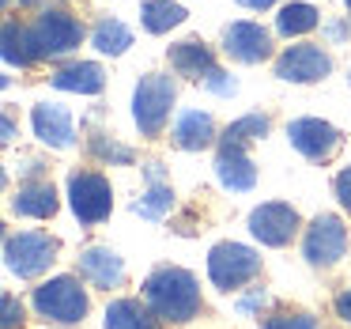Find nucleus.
Masks as SVG:
<instances>
[{
	"mask_svg": "<svg viewBox=\"0 0 351 329\" xmlns=\"http://www.w3.org/2000/svg\"><path fill=\"white\" fill-rule=\"evenodd\" d=\"M144 299L147 306L155 310V318L162 321H189L197 318L200 310V288L197 276L185 273V269H155L152 276L144 280Z\"/></svg>",
	"mask_w": 351,
	"mask_h": 329,
	"instance_id": "nucleus-1",
	"label": "nucleus"
},
{
	"mask_svg": "<svg viewBox=\"0 0 351 329\" xmlns=\"http://www.w3.org/2000/svg\"><path fill=\"white\" fill-rule=\"evenodd\" d=\"M178 91H174V80L170 76H144L132 91V117H136V129L144 137H159L162 125L170 117V106H174Z\"/></svg>",
	"mask_w": 351,
	"mask_h": 329,
	"instance_id": "nucleus-2",
	"label": "nucleus"
},
{
	"mask_svg": "<svg viewBox=\"0 0 351 329\" xmlns=\"http://www.w3.org/2000/svg\"><path fill=\"white\" fill-rule=\"evenodd\" d=\"M4 261L16 276L34 280L57 261V238L46 231H19L4 238Z\"/></svg>",
	"mask_w": 351,
	"mask_h": 329,
	"instance_id": "nucleus-3",
	"label": "nucleus"
},
{
	"mask_svg": "<svg viewBox=\"0 0 351 329\" xmlns=\"http://www.w3.org/2000/svg\"><path fill=\"white\" fill-rule=\"evenodd\" d=\"M34 310L49 321H61V326H72L87 314V295L80 288V280L72 276H53L42 288H34Z\"/></svg>",
	"mask_w": 351,
	"mask_h": 329,
	"instance_id": "nucleus-4",
	"label": "nucleus"
},
{
	"mask_svg": "<svg viewBox=\"0 0 351 329\" xmlns=\"http://www.w3.org/2000/svg\"><path fill=\"white\" fill-rule=\"evenodd\" d=\"M257 273H261V258L242 242H219L208 253V276H212V284L223 291L242 288V284H250Z\"/></svg>",
	"mask_w": 351,
	"mask_h": 329,
	"instance_id": "nucleus-5",
	"label": "nucleus"
},
{
	"mask_svg": "<svg viewBox=\"0 0 351 329\" xmlns=\"http://www.w3.org/2000/svg\"><path fill=\"white\" fill-rule=\"evenodd\" d=\"M69 205H72V212H76V220L99 223V220H106L110 208H114V190H110V182L102 174H95V170H76V174L69 178Z\"/></svg>",
	"mask_w": 351,
	"mask_h": 329,
	"instance_id": "nucleus-6",
	"label": "nucleus"
},
{
	"mask_svg": "<svg viewBox=\"0 0 351 329\" xmlns=\"http://www.w3.org/2000/svg\"><path fill=\"white\" fill-rule=\"evenodd\" d=\"M31 34H34V46H38L42 57H61V54H72L84 42V23L72 19L69 12H42L34 19Z\"/></svg>",
	"mask_w": 351,
	"mask_h": 329,
	"instance_id": "nucleus-7",
	"label": "nucleus"
},
{
	"mask_svg": "<svg viewBox=\"0 0 351 329\" xmlns=\"http://www.w3.org/2000/svg\"><path fill=\"white\" fill-rule=\"evenodd\" d=\"M348 250V227L340 223V216L325 212L310 223L306 231V242H302V253L310 265H336Z\"/></svg>",
	"mask_w": 351,
	"mask_h": 329,
	"instance_id": "nucleus-8",
	"label": "nucleus"
},
{
	"mask_svg": "<svg viewBox=\"0 0 351 329\" xmlns=\"http://www.w3.org/2000/svg\"><path fill=\"white\" fill-rule=\"evenodd\" d=\"M332 72V61L321 46H287L276 57V76L287 84H317Z\"/></svg>",
	"mask_w": 351,
	"mask_h": 329,
	"instance_id": "nucleus-9",
	"label": "nucleus"
},
{
	"mask_svg": "<svg viewBox=\"0 0 351 329\" xmlns=\"http://www.w3.org/2000/svg\"><path fill=\"white\" fill-rule=\"evenodd\" d=\"M250 231L265 246H287L298 231V212L283 201H268V205L250 212Z\"/></svg>",
	"mask_w": 351,
	"mask_h": 329,
	"instance_id": "nucleus-10",
	"label": "nucleus"
},
{
	"mask_svg": "<svg viewBox=\"0 0 351 329\" xmlns=\"http://www.w3.org/2000/svg\"><path fill=\"white\" fill-rule=\"evenodd\" d=\"M287 140H291L295 152H302L306 159H313V163L328 159V155L340 148V133L328 122H321V117H295V122L287 125Z\"/></svg>",
	"mask_w": 351,
	"mask_h": 329,
	"instance_id": "nucleus-11",
	"label": "nucleus"
},
{
	"mask_svg": "<svg viewBox=\"0 0 351 329\" xmlns=\"http://www.w3.org/2000/svg\"><path fill=\"white\" fill-rule=\"evenodd\" d=\"M223 49H227V57H234V61H242V65H257L272 54V34L261 23L238 19V23H230L227 31H223Z\"/></svg>",
	"mask_w": 351,
	"mask_h": 329,
	"instance_id": "nucleus-12",
	"label": "nucleus"
},
{
	"mask_svg": "<svg viewBox=\"0 0 351 329\" xmlns=\"http://www.w3.org/2000/svg\"><path fill=\"white\" fill-rule=\"evenodd\" d=\"M215 178H219L227 190L245 193V190H253V182H257V167H253V159L245 155V148L223 144L219 155H215Z\"/></svg>",
	"mask_w": 351,
	"mask_h": 329,
	"instance_id": "nucleus-13",
	"label": "nucleus"
},
{
	"mask_svg": "<svg viewBox=\"0 0 351 329\" xmlns=\"http://www.w3.org/2000/svg\"><path fill=\"white\" fill-rule=\"evenodd\" d=\"M34 137L46 140L49 148H72V114L64 106H53V102H38L31 114Z\"/></svg>",
	"mask_w": 351,
	"mask_h": 329,
	"instance_id": "nucleus-14",
	"label": "nucleus"
},
{
	"mask_svg": "<svg viewBox=\"0 0 351 329\" xmlns=\"http://www.w3.org/2000/svg\"><path fill=\"white\" fill-rule=\"evenodd\" d=\"M80 273L99 288H121L125 284V265L110 246H91L80 253Z\"/></svg>",
	"mask_w": 351,
	"mask_h": 329,
	"instance_id": "nucleus-15",
	"label": "nucleus"
},
{
	"mask_svg": "<svg viewBox=\"0 0 351 329\" xmlns=\"http://www.w3.org/2000/svg\"><path fill=\"white\" fill-rule=\"evenodd\" d=\"M170 65H174L178 76H189V80H208L215 72L212 49L200 46V42H178V46H170Z\"/></svg>",
	"mask_w": 351,
	"mask_h": 329,
	"instance_id": "nucleus-16",
	"label": "nucleus"
},
{
	"mask_svg": "<svg viewBox=\"0 0 351 329\" xmlns=\"http://www.w3.org/2000/svg\"><path fill=\"white\" fill-rule=\"evenodd\" d=\"M215 140V122L212 114H204V110H185L182 117H178L174 125V144L185 148V152H200V148H208Z\"/></svg>",
	"mask_w": 351,
	"mask_h": 329,
	"instance_id": "nucleus-17",
	"label": "nucleus"
},
{
	"mask_svg": "<svg viewBox=\"0 0 351 329\" xmlns=\"http://www.w3.org/2000/svg\"><path fill=\"white\" fill-rule=\"evenodd\" d=\"M102 84H106V76H102V69L95 61H76L53 76L57 91H76V95H99Z\"/></svg>",
	"mask_w": 351,
	"mask_h": 329,
	"instance_id": "nucleus-18",
	"label": "nucleus"
},
{
	"mask_svg": "<svg viewBox=\"0 0 351 329\" xmlns=\"http://www.w3.org/2000/svg\"><path fill=\"white\" fill-rule=\"evenodd\" d=\"M12 208H16L19 216H34V220H49V216L57 212V193L49 182H27L19 185L16 201H12Z\"/></svg>",
	"mask_w": 351,
	"mask_h": 329,
	"instance_id": "nucleus-19",
	"label": "nucleus"
},
{
	"mask_svg": "<svg viewBox=\"0 0 351 329\" xmlns=\"http://www.w3.org/2000/svg\"><path fill=\"white\" fill-rule=\"evenodd\" d=\"M4 61L8 65H19V69H31L34 61H38V46H34V34H31V27H23V23H16V19H8L4 23Z\"/></svg>",
	"mask_w": 351,
	"mask_h": 329,
	"instance_id": "nucleus-20",
	"label": "nucleus"
},
{
	"mask_svg": "<svg viewBox=\"0 0 351 329\" xmlns=\"http://www.w3.org/2000/svg\"><path fill=\"white\" fill-rule=\"evenodd\" d=\"M106 329H159V321L136 299H117L106 306Z\"/></svg>",
	"mask_w": 351,
	"mask_h": 329,
	"instance_id": "nucleus-21",
	"label": "nucleus"
},
{
	"mask_svg": "<svg viewBox=\"0 0 351 329\" xmlns=\"http://www.w3.org/2000/svg\"><path fill=\"white\" fill-rule=\"evenodd\" d=\"M91 46L106 57H121L132 46V31L121 19H99V27L91 31Z\"/></svg>",
	"mask_w": 351,
	"mask_h": 329,
	"instance_id": "nucleus-22",
	"label": "nucleus"
},
{
	"mask_svg": "<svg viewBox=\"0 0 351 329\" xmlns=\"http://www.w3.org/2000/svg\"><path fill=\"white\" fill-rule=\"evenodd\" d=\"M140 19H144V31L167 34L170 27L185 23V8H182V4H174V0H144Z\"/></svg>",
	"mask_w": 351,
	"mask_h": 329,
	"instance_id": "nucleus-23",
	"label": "nucleus"
},
{
	"mask_svg": "<svg viewBox=\"0 0 351 329\" xmlns=\"http://www.w3.org/2000/svg\"><path fill=\"white\" fill-rule=\"evenodd\" d=\"M317 27V8L313 4H283L280 16H276V31L283 38H298V34H310Z\"/></svg>",
	"mask_w": 351,
	"mask_h": 329,
	"instance_id": "nucleus-24",
	"label": "nucleus"
},
{
	"mask_svg": "<svg viewBox=\"0 0 351 329\" xmlns=\"http://www.w3.org/2000/svg\"><path fill=\"white\" fill-rule=\"evenodd\" d=\"M170 205H174V193H170L167 182H147V193L132 205V212L144 216V220H162V216L170 212Z\"/></svg>",
	"mask_w": 351,
	"mask_h": 329,
	"instance_id": "nucleus-25",
	"label": "nucleus"
},
{
	"mask_svg": "<svg viewBox=\"0 0 351 329\" xmlns=\"http://www.w3.org/2000/svg\"><path fill=\"white\" fill-rule=\"evenodd\" d=\"M265 133H268V117H265V114H245V117H238V122L227 125V133H223V144L245 148L250 140H261Z\"/></svg>",
	"mask_w": 351,
	"mask_h": 329,
	"instance_id": "nucleus-26",
	"label": "nucleus"
},
{
	"mask_svg": "<svg viewBox=\"0 0 351 329\" xmlns=\"http://www.w3.org/2000/svg\"><path fill=\"white\" fill-rule=\"evenodd\" d=\"M91 152L102 155V159H110V163H132V148L114 144V140H106V137H95L91 140Z\"/></svg>",
	"mask_w": 351,
	"mask_h": 329,
	"instance_id": "nucleus-27",
	"label": "nucleus"
},
{
	"mask_svg": "<svg viewBox=\"0 0 351 329\" xmlns=\"http://www.w3.org/2000/svg\"><path fill=\"white\" fill-rule=\"evenodd\" d=\"M265 329H317V321L310 314H276L265 318Z\"/></svg>",
	"mask_w": 351,
	"mask_h": 329,
	"instance_id": "nucleus-28",
	"label": "nucleus"
},
{
	"mask_svg": "<svg viewBox=\"0 0 351 329\" xmlns=\"http://www.w3.org/2000/svg\"><path fill=\"white\" fill-rule=\"evenodd\" d=\"M204 87H208V91H215V95H234V91H238V84L227 76V72H219V69H215L212 76L204 80Z\"/></svg>",
	"mask_w": 351,
	"mask_h": 329,
	"instance_id": "nucleus-29",
	"label": "nucleus"
},
{
	"mask_svg": "<svg viewBox=\"0 0 351 329\" xmlns=\"http://www.w3.org/2000/svg\"><path fill=\"white\" fill-rule=\"evenodd\" d=\"M0 306H4V318H0V321H4V329H12L19 318H23V306L16 303V295H4V299H0Z\"/></svg>",
	"mask_w": 351,
	"mask_h": 329,
	"instance_id": "nucleus-30",
	"label": "nucleus"
},
{
	"mask_svg": "<svg viewBox=\"0 0 351 329\" xmlns=\"http://www.w3.org/2000/svg\"><path fill=\"white\" fill-rule=\"evenodd\" d=\"M336 197H340V205L351 212V167L336 174Z\"/></svg>",
	"mask_w": 351,
	"mask_h": 329,
	"instance_id": "nucleus-31",
	"label": "nucleus"
},
{
	"mask_svg": "<svg viewBox=\"0 0 351 329\" xmlns=\"http://www.w3.org/2000/svg\"><path fill=\"white\" fill-rule=\"evenodd\" d=\"M336 314H340V318H343V321H348V326H351V288L336 295Z\"/></svg>",
	"mask_w": 351,
	"mask_h": 329,
	"instance_id": "nucleus-32",
	"label": "nucleus"
},
{
	"mask_svg": "<svg viewBox=\"0 0 351 329\" xmlns=\"http://www.w3.org/2000/svg\"><path fill=\"white\" fill-rule=\"evenodd\" d=\"M242 8H253V12H265V8H272L276 0H238Z\"/></svg>",
	"mask_w": 351,
	"mask_h": 329,
	"instance_id": "nucleus-33",
	"label": "nucleus"
},
{
	"mask_svg": "<svg viewBox=\"0 0 351 329\" xmlns=\"http://www.w3.org/2000/svg\"><path fill=\"white\" fill-rule=\"evenodd\" d=\"M16 137V125H12V117H4V140Z\"/></svg>",
	"mask_w": 351,
	"mask_h": 329,
	"instance_id": "nucleus-34",
	"label": "nucleus"
},
{
	"mask_svg": "<svg viewBox=\"0 0 351 329\" xmlns=\"http://www.w3.org/2000/svg\"><path fill=\"white\" fill-rule=\"evenodd\" d=\"M19 4H38V0H19Z\"/></svg>",
	"mask_w": 351,
	"mask_h": 329,
	"instance_id": "nucleus-35",
	"label": "nucleus"
},
{
	"mask_svg": "<svg viewBox=\"0 0 351 329\" xmlns=\"http://www.w3.org/2000/svg\"><path fill=\"white\" fill-rule=\"evenodd\" d=\"M343 4H348V12H351V0H343Z\"/></svg>",
	"mask_w": 351,
	"mask_h": 329,
	"instance_id": "nucleus-36",
	"label": "nucleus"
}]
</instances>
